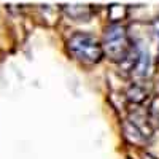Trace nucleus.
<instances>
[{
    "mask_svg": "<svg viewBox=\"0 0 159 159\" xmlns=\"http://www.w3.org/2000/svg\"><path fill=\"white\" fill-rule=\"evenodd\" d=\"M70 54L83 64H97L103 57V48L96 37L91 34L78 32L69 40Z\"/></svg>",
    "mask_w": 159,
    "mask_h": 159,
    "instance_id": "f257e3e1",
    "label": "nucleus"
},
{
    "mask_svg": "<svg viewBox=\"0 0 159 159\" xmlns=\"http://www.w3.org/2000/svg\"><path fill=\"white\" fill-rule=\"evenodd\" d=\"M103 46H105V52L108 54L111 61L119 62L127 57V54L130 52V43L123 25H118V24L110 25L107 32H105Z\"/></svg>",
    "mask_w": 159,
    "mask_h": 159,
    "instance_id": "f03ea898",
    "label": "nucleus"
}]
</instances>
